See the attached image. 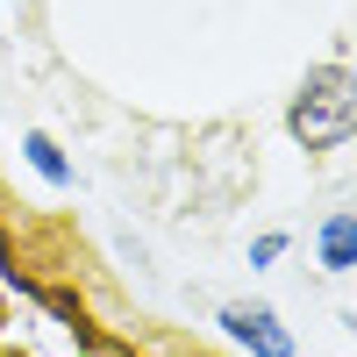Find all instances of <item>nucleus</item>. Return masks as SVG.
<instances>
[{
  "instance_id": "obj_4",
  "label": "nucleus",
  "mask_w": 357,
  "mask_h": 357,
  "mask_svg": "<svg viewBox=\"0 0 357 357\" xmlns=\"http://www.w3.org/2000/svg\"><path fill=\"white\" fill-rule=\"evenodd\" d=\"M22 151H29V172H36L43 186H72V158L57 151V136H43V129H29V136H22Z\"/></svg>"
},
{
  "instance_id": "obj_1",
  "label": "nucleus",
  "mask_w": 357,
  "mask_h": 357,
  "mask_svg": "<svg viewBox=\"0 0 357 357\" xmlns=\"http://www.w3.org/2000/svg\"><path fill=\"white\" fill-rule=\"evenodd\" d=\"M350 122H357V93H350V65H314L301 79V93L286 107V136L301 143V151H336L350 143Z\"/></svg>"
},
{
  "instance_id": "obj_5",
  "label": "nucleus",
  "mask_w": 357,
  "mask_h": 357,
  "mask_svg": "<svg viewBox=\"0 0 357 357\" xmlns=\"http://www.w3.org/2000/svg\"><path fill=\"white\" fill-rule=\"evenodd\" d=\"M286 243H293L286 229H264L257 243H250V264H257V272H264V264H279V257H286Z\"/></svg>"
},
{
  "instance_id": "obj_3",
  "label": "nucleus",
  "mask_w": 357,
  "mask_h": 357,
  "mask_svg": "<svg viewBox=\"0 0 357 357\" xmlns=\"http://www.w3.org/2000/svg\"><path fill=\"white\" fill-rule=\"evenodd\" d=\"M314 250H321V272H336V279L357 264V222H350V207H329V215H321Z\"/></svg>"
},
{
  "instance_id": "obj_2",
  "label": "nucleus",
  "mask_w": 357,
  "mask_h": 357,
  "mask_svg": "<svg viewBox=\"0 0 357 357\" xmlns=\"http://www.w3.org/2000/svg\"><path fill=\"white\" fill-rule=\"evenodd\" d=\"M222 329L243 343L250 357H293V336H286V321L264 307V301H229L222 307Z\"/></svg>"
}]
</instances>
